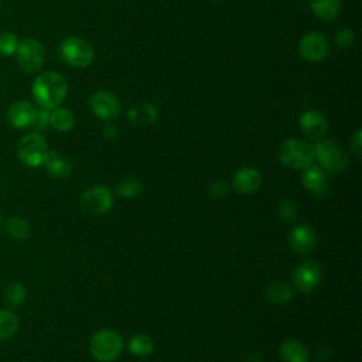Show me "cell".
<instances>
[{
	"label": "cell",
	"instance_id": "6da1fadb",
	"mask_svg": "<svg viewBox=\"0 0 362 362\" xmlns=\"http://www.w3.org/2000/svg\"><path fill=\"white\" fill-rule=\"evenodd\" d=\"M68 92L66 81L57 72H42L33 82V96L40 107L52 110L58 107Z\"/></svg>",
	"mask_w": 362,
	"mask_h": 362
},
{
	"label": "cell",
	"instance_id": "7a4b0ae2",
	"mask_svg": "<svg viewBox=\"0 0 362 362\" xmlns=\"http://www.w3.org/2000/svg\"><path fill=\"white\" fill-rule=\"evenodd\" d=\"M280 161L290 168H305L314 161V147L300 139H288L279 147Z\"/></svg>",
	"mask_w": 362,
	"mask_h": 362
},
{
	"label": "cell",
	"instance_id": "3957f363",
	"mask_svg": "<svg viewBox=\"0 0 362 362\" xmlns=\"http://www.w3.org/2000/svg\"><path fill=\"white\" fill-rule=\"evenodd\" d=\"M122 349H123L122 337L113 329L98 331L89 342V351L92 356L100 362L115 361L120 355Z\"/></svg>",
	"mask_w": 362,
	"mask_h": 362
},
{
	"label": "cell",
	"instance_id": "277c9868",
	"mask_svg": "<svg viewBox=\"0 0 362 362\" xmlns=\"http://www.w3.org/2000/svg\"><path fill=\"white\" fill-rule=\"evenodd\" d=\"M59 55L68 65L85 68L93 59V49L88 41L79 37H68L59 44Z\"/></svg>",
	"mask_w": 362,
	"mask_h": 362
},
{
	"label": "cell",
	"instance_id": "5b68a950",
	"mask_svg": "<svg viewBox=\"0 0 362 362\" xmlns=\"http://www.w3.org/2000/svg\"><path fill=\"white\" fill-rule=\"evenodd\" d=\"M47 151V140L40 132H31L25 134L17 146V154L20 160L28 167L42 165Z\"/></svg>",
	"mask_w": 362,
	"mask_h": 362
},
{
	"label": "cell",
	"instance_id": "8992f818",
	"mask_svg": "<svg viewBox=\"0 0 362 362\" xmlns=\"http://www.w3.org/2000/svg\"><path fill=\"white\" fill-rule=\"evenodd\" d=\"M314 147V157H317L321 168L328 173H341L348 165V154L341 150L334 141L322 140Z\"/></svg>",
	"mask_w": 362,
	"mask_h": 362
},
{
	"label": "cell",
	"instance_id": "52a82bcc",
	"mask_svg": "<svg viewBox=\"0 0 362 362\" xmlns=\"http://www.w3.org/2000/svg\"><path fill=\"white\" fill-rule=\"evenodd\" d=\"M16 55L18 66L25 74L37 72L42 66L45 59V51L42 44L34 38H25L18 42Z\"/></svg>",
	"mask_w": 362,
	"mask_h": 362
},
{
	"label": "cell",
	"instance_id": "ba28073f",
	"mask_svg": "<svg viewBox=\"0 0 362 362\" xmlns=\"http://www.w3.org/2000/svg\"><path fill=\"white\" fill-rule=\"evenodd\" d=\"M113 204L112 192L103 185H95L83 192L81 197V206L90 215L106 214Z\"/></svg>",
	"mask_w": 362,
	"mask_h": 362
},
{
	"label": "cell",
	"instance_id": "9c48e42d",
	"mask_svg": "<svg viewBox=\"0 0 362 362\" xmlns=\"http://www.w3.org/2000/svg\"><path fill=\"white\" fill-rule=\"evenodd\" d=\"M298 52L305 61L317 62L328 55L329 45L324 34L318 31H311L301 37L298 42Z\"/></svg>",
	"mask_w": 362,
	"mask_h": 362
},
{
	"label": "cell",
	"instance_id": "30bf717a",
	"mask_svg": "<svg viewBox=\"0 0 362 362\" xmlns=\"http://www.w3.org/2000/svg\"><path fill=\"white\" fill-rule=\"evenodd\" d=\"M321 266L314 260H305L293 272V286L301 293L314 290L321 280Z\"/></svg>",
	"mask_w": 362,
	"mask_h": 362
},
{
	"label": "cell",
	"instance_id": "8fae6325",
	"mask_svg": "<svg viewBox=\"0 0 362 362\" xmlns=\"http://www.w3.org/2000/svg\"><path fill=\"white\" fill-rule=\"evenodd\" d=\"M89 107L98 117L103 120H112L117 117L120 112V102L113 93L107 90H96L89 98Z\"/></svg>",
	"mask_w": 362,
	"mask_h": 362
},
{
	"label": "cell",
	"instance_id": "7c38bea8",
	"mask_svg": "<svg viewBox=\"0 0 362 362\" xmlns=\"http://www.w3.org/2000/svg\"><path fill=\"white\" fill-rule=\"evenodd\" d=\"M37 107L27 100H18L14 102L6 113V120L10 126L16 129H25L33 126L35 119Z\"/></svg>",
	"mask_w": 362,
	"mask_h": 362
},
{
	"label": "cell",
	"instance_id": "4fadbf2b",
	"mask_svg": "<svg viewBox=\"0 0 362 362\" xmlns=\"http://www.w3.org/2000/svg\"><path fill=\"white\" fill-rule=\"evenodd\" d=\"M290 247L300 255L310 253L317 245V235L310 225L301 223L291 229L288 236Z\"/></svg>",
	"mask_w": 362,
	"mask_h": 362
},
{
	"label": "cell",
	"instance_id": "5bb4252c",
	"mask_svg": "<svg viewBox=\"0 0 362 362\" xmlns=\"http://www.w3.org/2000/svg\"><path fill=\"white\" fill-rule=\"evenodd\" d=\"M300 127L305 136H308L311 139H318L327 133L328 122L320 110L311 109L301 115Z\"/></svg>",
	"mask_w": 362,
	"mask_h": 362
},
{
	"label": "cell",
	"instance_id": "9a60e30c",
	"mask_svg": "<svg viewBox=\"0 0 362 362\" xmlns=\"http://www.w3.org/2000/svg\"><path fill=\"white\" fill-rule=\"evenodd\" d=\"M262 185V175L256 168L243 167L233 177V188L240 194H252Z\"/></svg>",
	"mask_w": 362,
	"mask_h": 362
},
{
	"label": "cell",
	"instance_id": "2e32d148",
	"mask_svg": "<svg viewBox=\"0 0 362 362\" xmlns=\"http://www.w3.org/2000/svg\"><path fill=\"white\" fill-rule=\"evenodd\" d=\"M304 170L305 171L301 175L303 185L307 189H310L311 192H314L315 195L322 197L327 192V187H328V180H327L325 171L320 167L313 165V164H310Z\"/></svg>",
	"mask_w": 362,
	"mask_h": 362
},
{
	"label": "cell",
	"instance_id": "e0dca14e",
	"mask_svg": "<svg viewBox=\"0 0 362 362\" xmlns=\"http://www.w3.org/2000/svg\"><path fill=\"white\" fill-rule=\"evenodd\" d=\"M42 165L45 167L48 174L54 178H64L71 173L69 160L57 151H47Z\"/></svg>",
	"mask_w": 362,
	"mask_h": 362
},
{
	"label": "cell",
	"instance_id": "ac0fdd59",
	"mask_svg": "<svg viewBox=\"0 0 362 362\" xmlns=\"http://www.w3.org/2000/svg\"><path fill=\"white\" fill-rule=\"evenodd\" d=\"M280 358L283 362H308L310 355L303 342L287 339L280 345Z\"/></svg>",
	"mask_w": 362,
	"mask_h": 362
},
{
	"label": "cell",
	"instance_id": "d6986e66",
	"mask_svg": "<svg viewBox=\"0 0 362 362\" xmlns=\"http://www.w3.org/2000/svg\"><path fill=\"white\" fill-rule=\"evenodd\" d=\"M310 7L321 20H334L341 13V0H310Z\"/></svg>",
	"mask_w": 362,
	"mask_h": 362
},
{
	"label": "cell",
	"instance_id": "ffe728a7",
	"mask_svg": "<svg viewBox=\"0 0 362 362\" xmlns=\"http://www.w3.org/2000/svg\"><path fill=\"white\" fill-rule=\"evenodd\" d=\"M264 296L273 304H286L291 300L293 290L283 281H273L266 287Z\"/></svg>",
	"mask_w": 362,
	"mask_h": 362
},
{
	"label": "cell",
	"instance_id": "44dd1931",
	"mask_svg": "<svg viewBox=\"0 0 362 362\" xmlns=\"http://www.w3.org/2000/svg\"><path fill=\"white\" fill-rule=\"evenodd\" d=\"M49 122L54 129L59 132H68L74 127L75 117L69 109L58 106L49 112Z\"/></svg>",
	"mask_w": 362,
	"mask_h": 362
},
{
	"label": "cell",
	"instance_id": "7402d4cb",
	"mask_svg": "<svg viewBox=\"0 0 362 362\" xmlns=\"http://www.w3.org/2000/svg\"><path fill=\"white\" fill-rule=\"evenodd\" d=\"M18 329V317L14 311L0 308V341L11 338Z\"/></svg>",
	"mask_w": 362,
	"mask_h": 362
},
{
	"label": "cell",
	"instance_id": "603a6c76",
	"mask_svg": "<svg viewBox=\"0 0 362 362\" xmlns=\"http://www.w3.org/2000/svg\"><path fill=\"white\" fill-rule=\"evenodd\" d=\"M6 230L11 238H14L17 240L27 239L31 233V228H30L28 222L20 216L8 218L6 222Z\"/></svg>",
	"mask_w": 362,
	"mask_h": 362
},
{
	"label": "cell",
	"instance_id": "cb8c5ba5",
	"mask_svg": "<svg viewBox=\"0 0 362 362\" xmlns=\"http://www.w3.org/2000/svg\"><path fill=\"white\" fill-rule=\"evenodd\" d=\"M129 349L136 356H148L153 351V339L147 334H137L130 339Z\"/></svg>",
	"mask_w": 362,
	"mask_h": 362
},
{
	"label": "cell",
	"instance_id": "d4e9b609",
	"mask_svg": "<svg viewBox=\"0 0 362 362\" xmlns=\"http://www.w3.org/2000/svg\"><path fill=\"white\" fill-rule=\"evenodd\" d=\"M4 300L11 305V307H18L24 303L25 300V288L21 283L13 281L10 283L6 290H4Z\"/></svg>",
	"mask_w": 362,
	"mask_h": 362
},
{
	"label": "cell",
	"instance_id": "484cf974",
	"mask_svg": "<svg viewBox=\"0 0 362 362\" xmlns=\"http://www.w3.org/2000/svg\"><path fill=\"white\" fill-rule=\"evenodd\" d=\"M141 188H143V184L139 180H136V178H126V180H123L117 185L116 192L120 197H123V198H132V197L139 195Z\"/></svg>",
	"mask_w": 362,
	"mask_h": 362
},
{
	"label": "cell",
	"instance_id": "4316f807",
	"mask_svg": "<svg viewBox=\"0 0 362 362\" xmlns=\"http://www.w3.org/2000/svg\"><path fill=\"white\" fill-rule=\"evenodd\" d=\"M18 38L11 31H3L0 33V54L1 55H13L17 51L18 47Z\"/></svg>",
	"mask_w": 362,
	"mask_h": 362
},
{
	"label": "cell",
	"instance_id": "83f0119b",
	"mask_svg": "<svg viewBox=\"0 0 362 362\" xmlns=\"http://www.w3.org/2000/svg\"><path fill=\"white\" fill-rule=\"evenodd\" d=\"M279 214H280V218H283L287 222H291L297 218L298 209H297V205L293 201L284 199V201H281V204L279 206Z\"/></svg>",
	"mask_w": 362,
	"mask_h": 362
},
{
	"label": "cell",
	"instance_id": "f1b7e54d",
	"mask_svg": "<svg viewBox=\"0 0 362 362\" xmlns=\"http://www.w3.org/2000/svg\"><path fill=\"white\" fill-rule=\"evenodd\" d=\"M335 41L339 48H351L355 45V41H356L355 33L352 30H341L338 31Z\"/></svg>",
	"mask_w": 362,
	"mask_h": 362
},
{
	"label": "cell",
	"instance_id": "f546056e",
	"mask_svg": "<svg viewBox=\"0 0 362 362\" xmlns=\"http://www.w3.org/2000/svg\"><path fill=\"white\" fill-rule=\"evenodd\" d=\"M49 124H51V122H49V110H48V109H44V107L37 109V113H35V119H34L33 126L37 127L38 130H44V129H47Z\"/></svg>",
	"mask_w": 362,
	"mask_h": 362
},
{
	"label": "cell",
	"instance_id": "4dcf8cb0",
	"mask_svg": "<svg viewBox=\"0 0 362 362\" xmlns=\"http://www.w3.org/2000/svg\"><path fill=\"white\" fill-rule=\"evenodd\" d=\"M351 148L356 156H361L362 150V141H361V130H356L354 136L351 137Z\"/></svg>",
	"mask_w": 362,
	"mask_h": 362
},
{
	"label": "cell",
	"instance_id": "1f68e13d",
	"mask_svg": "<svg viewBox=\"0 0 362 362\" xmlns=\"http://www.w3.org/2000/svg\"><path fill=\"white\" fill-rule=\"evenodd\" d=\"M0 228H1V221H0Z\"/></svg>",
	"mask_w": 362,
	"mask_h": 362
}]
</instances>
